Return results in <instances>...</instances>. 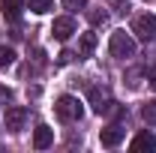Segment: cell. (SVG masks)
<instances>
[{"instance_id": "cell-2", "label": "cell", "mask_w": 156, "mask_h": 153, "mask_svg": "<svg viewBox=\"0 0 156 153\" xmlns=\"http://www.w3.org/2000/svg\"><path fill=\"white\" fill-rule=\"evenodd\" d=\"M108 48H111V57L117 60H132L135 57V36L132 33H126V30H114L111 33V42H108Z\"/></svg>"}, {"instance_id": "cell-1", "label": "cell", "mask_w": 156, "mask_h": 153, "mask_svg": "<svg viewBox=\"0 0 156 153\" xmlns=\"http://www.w3.org/2000/svg\"><path fill=\"white\" fill-rule=\"evenodd\" d=\"M90 105H93V111L96 114H111V117H123V108L117 105L114 99H111V90L108 87H102V84H96V87H90Z\"/></svg>"}, {"instance_id": "cell-12", "label": "cell", "mask_w": 156, "mask_h": 153, "mask_svg": "<svg viewBox=\"0 0 156 153\" xmlns=\"http://www.w3.org/2000/svg\"><path fill=\"white\" fill-rule=\"evenodd\" d=\"M144 75H147L144 69H129V72H126V84H129V87L135 90V87H141V81H144Z\"/></svg>"}, {"instance_id": "cell-17", "label": "cell", "mask_w": 156, "mask_h": 153, "mask_svg": "<svg viewBox=\"0 0 156 153\" xmlns=\"http://www.w3.org/2000/svg\"><path fill=\"white\" fill-rule=\"evenodd\" d=\"M90 21H93V24H99V21H108V12H105V9H102V12H90Z\"/></svg>"}, {"instance_id": "cell-9", "label": "cell", "mask_w": 156, "mask_h": 153, "mask_svg": "<svg viewBox=\"0 0 156 153\" xmlns=\"http://www.w3.org/2000/svg\"><path fill=\"white\" fill-rule=\"evenodd\" d=\"M132 150H156V135L147 129V132H138L132 138Z\"/></svg>"}, {"instance_id": "cell-6", "label": "cell", "mask_w": 156, "mask_h": 153, "mask_svg": "<svg viewBox=\"0 0 156 153\" xmlns=\"http://www.w3.org/2000/svg\"><path fill=\"white\" fill-rule=\"evenodd\" d=\"M51 33H54V39L66 42V39L75 33V18H72V15H60V18H54V24H51Z\"/></svg>"}, {"instance_id": "cell-13", "label": "cell", "mask_w": 156, "mask_h": 153, "mask_svg": "<svg viewBox=\"0 0 156 153\" xmlns=\"http://www.w3.org/2000/svg\"><path fill=\"white\" fill-rule=\"evenodd\" d=\"M27 3H30V9H33L36 15H45V12L54 6V0H27Z\"/></svg>"}, {"instance_id": "cell-10", "label": "cell", "mask_w": 156, "mask_h": 153, "mask_svg": "<svg viewBox=\"0 0 156 153\" xmlns=\"http://www.w3.org/2000/svg\"><path fill=\"white\" fill-rule=\"evenodd\" d=\"M0 9H3V15H6L9 21H18L21 12H24V0H3Z\"/></svg>"}, {"instance_id": "cell-3", "label": "cell", "mask_w": 156, "mask_h": 153, "mask_svg": "<svg viewBox=\"0 0 156 153\" xmlns=\"http://www.w3.org/2000/svg\"><path fill=\"white\" fill-rule=\"evenodd\" d=\"M54 111H57V117L63 123H75L84 114V108H81V102H78L75 96H60L57 102H54Z\"/></svg>"}, {"instance_id": "cell-4", "label": "cell", "mask_w": 156, "mask_h": 153, "mask_svg": "<svg viewBox=\"0 0 156 153\" xmlns=\"http://www.w3.org/2000/svg\"><path fill=\"white\" fill-rule=\"evenodd\" d=\"M132 36L141 42H156V15L153 12H144L132 21Z\"/></svg>"}, {"instance_id": "cell-8", "label": "cell", "mask_w": 156, "mask_h": 153, "mask_svg": "<svg viewBox=\"0 0 156 153\" xmlns=\"http://www.w3.org/2000/svg\"><path fill=\"white\" fill-rule=\"evenodd\" d=\"M51 141H54V129L36 126V132H33V147H36V150H45V147H51Z\"/></svg>"}, {"instance_id": "cell-7", "label": "cell", "mask_w": 156, "mask_h": 153, "mask_svg": "<svg viewBox=\"0 0 156 153\" xmlns=\"http://www.w3.org/2000/svg\"><path fill=\"white\" fill-rule=\"evenodd\" d=\"M99 141H102V147H117V144L123 141V126H120V123L105 126V129L99 132Z\"/></svg>"}, {"instance_id": "cell-11", "label": "cell", "mask_w": 156, "mask_h": 153, "mask_svg": "<svg viewBox=\"0 0 156 153\" xmlns=\"http://www.w3.org/2000/svg\"><path fill=\"white\" fill-rule=\"evenodd\" d=\"M78 48H81V54L87 57V54H93V48H96V33H84L81 42H78Z\"/></svg>"}, {"instance_id": "cell-18", "label": "cell", "mask_w": 156, "mask_h": 153, "mask_svg": "<svg viewBox=\"0 0 156 153\" xmlns=\"http://www.w3.org/2000/svg\"><path fill=\"white\" fill-rule=\"evenodd\" d=\"M147 81H150V87H153V90H156V66H153V69H150V72H147Z\"/></svg>"}, {"instance_id": "cell-5", "label": "cell", "mask_w": 156, "mask_h": 153, "mask_svg": "<svg viewBox=\"0 0 156 153\" xmlns=\"http://www.w3.org/2000/svg\"><path fill=\"white\" fill-rule=\"evenodd\" d=\"M24 123H27V108H21V105L6 108V114H3V126H6L9 132H21Z\"/></svg>"}, {"instance_id": "cell-16", "label": "cell", "mask_w": 156, "mask_h": 153, "mask_svg": "<svg viewBox=\"0 0 156 153\" xmlns=\"http://www.w3.org/2000/svg\"><path fill=\"white\" fill-rule=\"evenodd\" d=\"M87 6V0H63V9H69V12H75V9H84Z\"/></svg>"}, {"instance_id": "cell-14", "label": "cell", "mask_w": 156, "mask_h": 153, "mask_svg": "<svg viewBox=\"0 0 156 153\" xmlns=\"http://www.w3.org/2000/svg\"><path fill=\"white\" fill-rule=\"evenodd\" d=\"M141 117H144V123H156V102H147L144 108H141Z\"/></svg>"}, {"instance_id": "cell-15", "label": "cell", "mask_w": 156, "mask_h": 153, "mask_svg": "<svg viewBox=\"0 0 156 153\" xmlns=\"http://www.w3.org/2000/svg\"><path fill=\"white\" fill-rule=\"evenodd\" d=\"M12 60H15V51H12V48H6V45H0V69H3V66H9Z\"/></svg>"}]
</instances>
